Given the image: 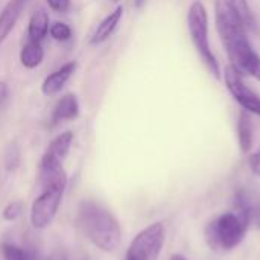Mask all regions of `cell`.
<instances>
[{"instance_id": "5", "label": "cell", "mask_w": 260, "mask_h": 260, "mask_svg": "<svg viewBox=\"0 0 260 260\" xmlns=\"http://www.w3.org/2000/svg\"><path fill=\"white\" fill-rule=\"evenodd\" d=\"M166 232L161 222H154L142 230L131 242L126 257L128 260H157L165 245Z\"/></svg>"}, {"instance_id": "27", "label": "cell", "mask_w": 260, "mask_h": 260, "mask_svg": "<svg viewBox=\"0 0 260 260\" xmlns=\"http://www.w3.org/2000/svg\"><path fill=\"white\" fill-rule=\"evenodd\" d=\"M113 2H119V0H113Z\"/></svg>"}, {"instance_id": "14", "label": "cell", "mask_w": 260, "mask_h": 260, "mask_svg": "<svg viewBox=\"0 0 260 260\" xmlns=\"http://www.w3.org/2000/svg\"><path fill=\"white\" fill-rule=\"evenodd\" d=\"M43 58H44V50L40 41L29 40L20 52V61L26 69H35L37 66L41 64Z\"/></svg>"}, {"instance_id": "28", "label": "cell", "mask_w": 260, "mask_h": 260, "mask_svg": "<svg viewBox=\"0 0 260 260\" xmlns=\"http://www.w3.org/2000/svg\"><path fill=\"white\" fill-rule=\"evenodd\" d=\"M125 260H128V259H125Z\"/></svg>"}, {"instance_id": "7", "label": "cell", "mask_w": 260, "mask_h": 260, "mask_svg": "<svg viewBox=\"0 0 260 260\" xmlns=\"http://www.w3.org/2000/svg\"><path fill=\"white\" fill-rule=\"evenodd\" d=\"M224 81L229 91L242 107V110L248 111L250 114L260 116V96L245 84L244 76L230 64L224 69Z\"/></svg>"}, {"instance_id": "18", "label": "cell", "mask_w": 260, "mask_h": 260, "mask_svg": "<svg viewBox=\"0 0 260 260\" xmlns=\"http://www.w3.org/2000/svg\"><path fill=\"white\" fill-rule=\"evenodd\" d=\"M20 165V149L15 143H9L5 151V168L6 171L12 172Z\"/></svg>"}, {"instance_id": "2", "label": "cell", "mask_w": 260, "mask_h": 260, "mask_svg": "<svg viewBox=\"0 0 260 260\" xmlns=\"http://www.w3.org/2000/svg\"><path fill=\"white\" fill-rule=\"evenodd\" d=\"M85 236L102 251H116L120 245L122 229L116 216L94 201H82L78 212Z\"/></svg>"}, {"instance_id": "13", "label": "cell", "mask_w": 260, "mask_h": 260, "mask_svg": "<svg viewBox=\"0 0 260 260\" xmlns=\"http://www.w3.org/2000/svg\"><path fill=\"white\" fill-rule=\"evenodd\" d=\"M238 140L242 152H250L253 146V123L250 119V113L242 110L238 119Z\"/></svg>"}, {"instance_id": "21", "label": "cell", "mask_w": 260, "mask_h": 260, "mask_svg": "<svg viewBox=\"0 0 260 260\" xmlns=\"http://www.w3.org/2000/svg\"><path fill=\"white\" fill-rule=\"evenodd\" d=\"M250 227H254L260 230V204L251 206L250 210Z\"/></svg>"}, {"instance_id": "25", "label": "cell", "mask_w": 260, "mask_h": 260, "mask_svg": "<svg viewBox=\"0 0 260 260\" xmlns=\"http://www.w3.org/2000/svg\"><path fill=\"white\" fill-rule=\"evenodd\" d=\"M169 260H189L186 256H183V254H180V253H177V254H172L171 256V259Z\"/></svg>"}, {"instance_id": "20", "label": "cell", "mask_w": 260, "mask_h": 260, "mask_svg": "<svg viewBox=\"0 0 260 260\" xmlns=\"http://www.w3.org/2000/svg\"><path fill=\"white\" fill-rule=\"evenodd\" d=\"M49 30H50V35H52L55 40H58V41H66V40H69L70 35H72L70 27H69L66 23H61V21H55V23L49 27Z\"/></svg>"}, {"instance_id": "19", "label": "cell", "mask_w": 260, "mask_h": 260, "mask_svg": "<svg viewBox=\"0 0 260 260\" xmlns=\"http://www.w3.org/2000/svg\"><path fill=\"white\" fill-rule=\"evenodd\" d=\"M23 210H24V206H23L21 201H12V203H9V204L3 209L2 216H3L5 221L14 222V221H17V219L23 215Z\"/></svg>"}, {"instance_id": "11", "label": "cell", "mask_w": 260, "mask_h": 260, "mask_svg": "<svg viewBox=\"0 0 260 260\" xmlns=\"http://www.w3.org/2000/svg\"><path fill=\"white\" fill-rule=\"evenodd\" d=\"M78 114H79V104H78L76 96L75 94H66L58 101V104L53 110L52 120L55 123L64 122V120H73L78 117Z\"/></svg>"}, {"instance_id": "15", "label": "cell", "mask_w": 260, "mask_h": 260, "mask_svg": "<svg viewBox=\"0 0 260 260\" xmlns=\"http://www.w3.org/2000/svg\"><path fill=\"white\" fill-rule=\"evenodd\" d=\"M49 30V17L44 9H38L32 14L29 20V38L34 41H41Z\"/></svg>"}, {"instance_id": "8", "label": "cell", "mask_w": 260, "mask_h": 260, "mask_svg": "<svg viewBox=\"0 0 260 260\" xmlns=\"http://www.w3.org/2000/svg\"><path fill=\"white\" fill-rule=\"evenodd\" d=\"M73 142V133L72 131H66L62 134H59L58 137H55L52 140V143L49 145L46 154L43 155L41 165L40 168H58L62 166L64 158L67 157L70 146Z\"/></svg>"}, {"instance_id": "17", "label": "cell", "mask_w": 260, "mask_h": 260, "mask_svg": "<svg viewBox=\"0 0 260 260\" xmlns=\"http://www.w3.org/2000/svg\"><path fill=\"white\" fill-rule=\"evenodd\" d=\"M2 253L5 260H37V256L34 251L23 250L14 244H3Z\"/></svg>"}, {"instance_id": "26", "label": "cell", "mask_w": 260, "mask_h": 260, "mask_svg": "<svg viewBox=\"0 0 260 260\" xmlns=\"http://www.w3.org/2000/svg\"><path fill=\"white\" fill-rule=\"evenodd\" d=\"M143 3H145V0H136V6H137V8H140Z\"/></svg>"}, {"instance_id": "22", "label": "cell", "mask_w": 260, "mask_h": 260, "mask_svg": "<svg viewBox=\"0 0 260 260\" xmlns=\"http://www.w3.org/2000/svg\"><path fill=\"white\" fill-rule=\"evenodd\" d=\"M47 3L56 12H66L70 6V0H47Z\"/></svg>"}, {"instance_id": "4", "label": "cell", "mask_w": 260, "mask_h": 260, "mask_svg": "<svg viewBox=\"0 0 260 260\" xmlns=\"http://www.w3.org/2000/svg\"><path fill=\"white\" fill-rule=\"evenodd\" d=\"M187 27H189L192 43L201 61L204 62L207 70L215 78L219 79L221 78L219 62L210 47V40H209V15L201 2H193L190 5L189 12H187Z\"/></svg>"}, {"instance_id": "1", "label": "cell", "mask_w": 260, "mask_h": 260, "mask_svg": "<svg viewBox=\"0 0 260 260\" xmlns=\"http://www.w3.org/2000/svg\"><path fill=\"white\" fill-rule=\"evenodd\" d=\"M215 18L221 41L233 66L242 76L260 81V56L248 40V30L236 15L230 0L215 2Z\"/></svg>"}, {"instance_id": "12", "label": "cell", "mask_w": 260, "mask_h": 260, "mask_svg": "<svg viewBox=\"0 0 260 260\" xmlns=\"http://www.w3.org/2000/svg\"><path fill=\"white\" fill-rule=\"evenodd\" d=\"M122 14H123V8L122 6H117L113 12H110L98 26V29L94 30L93 37H91V44H98V43H102L105 41L113 32L114 29L117 27L120 18H122Z\"/></svg>"}, {"instance_id": "6", "label": "cell", "mask_w": 260, "mask_h": 260, "mask_svg": "<svg viewBox=\"0 0 260 260\" xmlns=\"http://www.w3.org/2000/svg\"><path fill=\"white\" fill-rule=\"evenodd\" d=\"M64 190L66 187L44 189L43 193L34 201L30 209V224L37 230H44L52 224L61 206Z\"/></svg>"}, {"instance_id": "3", "label": "cell", "mask_w": 260, "mask_h": 260, "mask_svg": "<svg viewBox=\"0 0 260 260\" xmlns=\"http://www.w3.org/2000/svg\"><path fill=\"white\" fill-rule=\"evenodd\" d=\"M250 229V215L233 210L213 218L204 229L206 244L212 251L225 254L238 248Z\"/></svg>"}, {"instance_id": "9", "label": "cell", "mask_w": 260, "mask_h": 260, "mask_svg": "<svg viewBox=\"0 0 260 260\" xmlns=\"http://www.w3.org/2000/svg\"><path fill=\"white\" fill-rule=\"evenodd\" d=\"M75 69H76V62L72 61V62L64 64L62 67H59V69L55 70L53 73H50V75L44 79V82H43V85H41V91H43L46 96H53V94L59 93L61 88L66 85V82H67V81L70 79V76L73 75Z\"/></svg>"}, {"instance_id": "23", "label": "cell", "mask_w": 260, "mask_h": 260, "mask_svg": "<svg viewBox=\"0 0 260 260\" xmlns=\"http://www.w3.org/2000/svg\"><path fill=\"white\" fill-rule=\"evenodd\" d=\"M250 168L253 171V174L259 175L260 177V151L254 152L251 157H250Z\"/></svg>"}, {"instance_id": "24", "label": "cell", "mask_w": 260, "mask_h": 260, "mask_svg": "<svg viewBox=\"0 0 260 260\" xmlns=\"http://www.w3.org/2000/svg\"><path fill=\"white\" fill-rule=\"evenodd\" d=\"M8 94H9V90H8V85L6 82L0 81V105H3L8 99Z\"/></svg>"}, {"instance_id": "16", "label": "cell", "mask_w": 260, "mask_h": 260, "mask_svg": "<svg viewBox=\"0 0 260 260\" xmlns=\"http://www.w3.org/2000/svg\"><path fill=\"white\" fill-rule=\"evenodd\" d=\"M230 2H232V6H233L236 15L239 17V20L245 26V29L250 32L259 34V26H257L256 17H254L251 8L248 5V0H230Z\"/></svg>"}, {"instance_id": "10", "label": "cell", "mask_w": 260, "mask_h": 260, "mask_svg": "<svg viewBox=\"0 0 260 260\" xmlns=\"http://www.w3.org/2000/svg\"><path fill=\"white\" fill-rule=\"evenodd\" d=\"M24 2L26 0H9L8 5L0 12V44L6 40L12 27L15 26L20 12L24 6Z\"/></svg>"}]
</instances>
